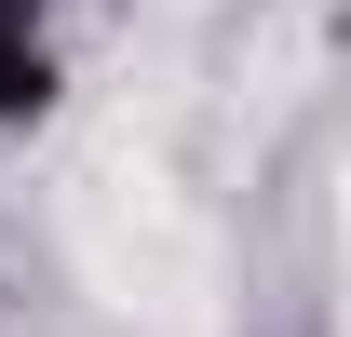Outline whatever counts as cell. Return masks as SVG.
Wrapping results in <instances>:
<instances>
[{
    "mask_svg": "<svg viewBox=\"0 0 351 337\" xmlns=\"http://www.w3.org/2000/svg\"><path fill=\"white\" fill-rule=\"evenodd\" d=\"M68 243H82L95 297L122 324L203 337V310H217V203L189 189V162H176L162 122H108V149L68 189Z\"/></svg>",
    "mask_w": 351,
    "mask_h": 337,
    "instance_id": "1",
    "label": "cell"
}]
</instances>
